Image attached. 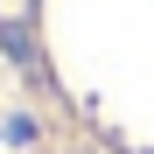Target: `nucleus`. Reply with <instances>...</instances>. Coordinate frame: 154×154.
<instances>
[{
    "label": "nucleus",
    "mask_w": 154,
    "mask_h": 154,
    "mask_svg": "<svg viewBox=\"0 0 154 154\" xmlns=\"http://www.w3.org/2000/svg\"><path fill=\"white\" fill-rule=\"evenodd\" d=\"M0 49H7V56L21 63V77H42V63H35V42H28V28H14V21H7V28H0Z\"/></svg>",
    "instance_id": "obj_1"
}]
</instances>
